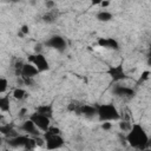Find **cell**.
Instances as JSON below:
<instances>
[{"mask_svg":"<svg viewBox=\"0 0 151 151\" xmlns=\"http://www.w3.org/2000/svg\"><path fill=\"white\" fill-rule=\"evenodd\" d=\"M98 45L100 47H104V48H107V50L117 51L119 48V44L114 38H99Z\"/></svg>","mask_w":151,"mask_h":151,"instance_id":"cell-13","label":"cell"},{"mask_svg":"<svg viewBox=\"0 0 151 151\" xmlns=\"http://www.w3.org/2000/svg\"><path fill=\"white\" fill-rule=\"evenodd\" d=\"M105 0H91L92 5H101V2H104Z\"/></svg>","mask_w":151,"mask_h":151,"instance_id":"cell-23","label":"cell"},{"mask_svg":"<svg viewBox=\"0 0 151 151\" xmlns=\"http://www.w3.org/2000/svg\"><path fill=\"white\" fill-rule=\"evenodd\" d=\"M96 18H97L98 21L107 22V21H110V20L112 19V13H110V12H107V11H100V12L97 13Z\"/></svg>","mask_w":151,"mask_h":151,"instance_id":"cell-16","label":"cell"},{"mask_svg":"<svg viewBox=\"0 0 151 151\" xmlns=\"http://www.w3.org/2000/svg\"><path fill=\"white\" fill-rule=\"evenodd\" d=\"M111 123L110 122H103V124H101V129L103 130H110L111 129Z\"/></svg>","mask_w":151,"mask_h":151,"instance_id":"cell-22","label":"cell"},{"mask_svg":"<svg viewBox=\"0 0 151 151\" xmlns=\"http://www.w3.org/2000/svg\"><path fill=\"white\" fill-rule=\"evenodd\" d=\"M147 65L151 66V51H150V53L147 54Z\"/></svg>","mask_w":151,"mask_h":151,"instance_id":"cell-25","label":"cell"},{"mask_svg":"<svg viewBox=\"0 0 151 151\" xmlns=\"http://www.w3.org/2000/svg\"><path fill=\"white\" fill-rule=\"evenodd\" d=\"M13 97L18 100H22L26 97V91L24 88H15L13 91Z\"/></svg>","mask_w":151,"mask_h":151,"instance_id":"cell-18","label":"cell"},{"mask_svg":"<svg viewBox=\"0 0 151 151\" xmlns=\"http://www.w3.org/2000/svg\"><path fill=\"white\" fill-rule=\"evenodd\" d=\"M28 32H29V28H28L27 25H24V26L20 28V34H21V35H26V34H28Z\"/></svg>","mask_w":151,"mask_h":151,"instance_id":"cell-21","label":"cell"},{"mask_svg":"<svg viewBox=\"0 0 151 151\" xmlns=\"http://www.w3.org/2000/svg\"><path fill=\"white\" fill-rule=\"evenodd\" d=\"M112 93H113L114 96H117V97H120V98H132L136 92H134V90H132L131 87L116 84V85L112 87Z\"/></svg>","mask_w":151,"mask_h":151,"instance_id":"cell-9","label":"cell"},{"mask_svg":"<svg viewBox=\"0 0 151 151\" xmlns=\"http://www.w3.org/2000/svg\"><path fill=\"white\" fill-rule=\"evenodd\" d=\"M7 86H8V81H7V79L4 78V77H1V78H0V93H5Z\"/></svg>","mask_w":151,"mask_h":151,"instance_id":"cell-19","label":"cell"},{"mask_svg":"<svg viewBox=\"0 0 151 151\" xmlns=\"http://www.w3.org/2000/svg\"><path fill=\"white\" fill-rule=\"evenodd\" d=\"M38 73H39V70L37 68V66L34 64L29 63V61L24 64L22 67H21V71H20V76L22 78H28V79L34 78Z\"/></svg>","mask_w":151,"mask_h":151,"instance_id":"cell-10","label":"cell"},{"mask_svg":"<svg viewBox=\"0 0 151 151\" xmlns=\"http://www.w3.org/2000/svg\"><path fill=\"white\" fill-rule=\"evenodd\" d=\"M125 138H126V142L129 143V145L137 150L146 149L149 146V142H150L149 136H147L146 131L144 130V127L137 123L132 124V126L127 131V134Z\"/></svg>","mask_w":151,"mask_h":151,"instance_id":"cell-1","label":"cell"},{"mask_svg":"<svg viewBox=\"0 0 151 151\" xmlns=\"http://www.w3.org/2000/svg\"><path fill=\"white\" fill-rule=\"evenodd\" d=\"M29 118L34 122V124L38 126V129L40 131L45 132V131H47L50 129V123H51V118L50 117H47L45 114H41V113L35 111L29 116Z\"/></svg>","mask_w":151,"mask_h":151,"instance_id":"cell-5","label":"cell"},{"mask_svg":"<svg viewBox=\"0 0 151 151\" xmlns=\"http://www.w3.org/2000/svg\"><path fill=\"white\" fill-rule=\"evenodd\" d=\"M107 74L110 76V78L113 83H119L127 78V76L124 71L123 64H118L116 66H110L107 70Z\"/></svg>","mask_w":151,"mask_h":151,"instance_id":"cell-7","label":"cell"},{"mask_svg":"<svg viewBox=\"0 0 151 151\" xmlns=\"http://www.w3.org/2000/svg\"><path fill=\"white\" fill-rule=\"evenodd\" d=\"M28 61L34 64L39 70V72H45V71H48L50 68V64L42 53H34L28 55Z\"/></svg>","mask_w":151,"mask_h":151,"instance_id":"cell-6","label":"cell"},{"mask_svg":"<svg viewBox=\"0 0 151 151\" xmlns=\"http://www.w3.org/2000/svg\"><path fill=\"white\" fill-rule=\"evenodd\" d=\"M20 129L24 131V132H26L27 134H29V136H33V137H38L39 134H40V130L38 129V126L34 124V122L31 119V118H28L27 120H25L21 125H20Z\"/></svg>","mask_w":151,"mask_h":151,"instance_id":"cell-11","label":"cell"},{"mask_svg":"<svg viewBox=\"0 0 151 151\" xmlns=\"http://www.w3.org/2000/svg\"><path fill=\"white\" fill-rule=\"evenodd\" d=\"M46 46H48L53 50H57L58 52H64L66 48V40L61 35L55 34V35H52L47 39Z\"/></svg>","mask_w":151,"mask_h":151,"instance_id":"cell-8","label":"cell"},{"mask_svg":"<svg viewBox=\"0 0 151 151\" xmlns=\"http://www.w3.org/2000/svg\"><path fill=\"white\" fill-rule=\"evenodd\" d=\"M110 5V0H105L104 2H101V6L103 7H106V6H109Z\"/></svg>","mask_w":151,"mask_h":151,"instance_id":"cell-26","label":"cell"},{"mask_svg":"<svg viewBox=\"0 0 151 151\" xmlns=\"http://www.w3.org/2000/svg\"><path fill=\"white\" fill-rule=\"evenodd\" d=\"M147 77H149V72H144V73H143V76L140 77V81H142V80H144V79H146Z\"/></svg>","mask_w":151,"mask_h":151,"instance_id":"cell-24","label":"cell"},{"mask_svg":"<svg viewBox=\"0 0 151 151\" xmlns=\"http://www.w3.org/2000/svg\"><path fill=\"white\" fill-rule=\"evenodd\" d=\"M7 144L11 147L14 149H25V150H31L37 145L35 138L29 137V134L27 136H22V134H18L15 137L8 138Z\"/></svg>","mask_w":151,"mask_h":151,"instance_id":"cell-3","label":"cell"},{"mask_svg":"<svg viewBox=\"0 0 151 151\" xmlns=\"http://www.w3.org/2000/svg\"><path fill=\"white\" fill-rule=\"evenodd\" d=\"M97 117L99 122H114L120 118V114L113 104H101L97 106Z\"/></svg>","mask_w":151,"mask_h":151,"instance_id":"cell-2","label":"cell"},{"mask_svg":"<svg viewBox=\"0 0 151 151\" xmlns=\"http://www.w3.org/2000/svg\"><path fill=\"white\" fill-rule=\"evenodd\" d=\"M35 111L39 112V113H41V114H45V116H47V117H50V118H52V114H53V107H52L51 104H48V105H47V104L40 105V106L37 107Z\"/></svg>","mask_w":151,"mask_h":151,"instance_id":"cell-15","label":"cell"},{"mask_svg":"<svg viewBox=\"0 0 151 151\" xmlns=\"http://www.w3.org/2000/svg\"><path fill=\"white\" fill-rule=\"evenodd\" d=\"M46 5H47L48 7H51V6H53V2H52V1H47V2H46Z\"/></svg>","mask_w":151,"mask_h":151,"instance_id":"cell-27","label":"cell"},{"mask_svg":"<svg viewBox=\"0 0 151 151\" xmlns=\"http://www.w3.org/2000/svg\"><path fill=\"white\" fill-rule=\"evenodd\" d=\"M76 112H78V114H83L86 118H92L94 116H97V106H91V105H79L76 109Z\"/></svg>","mask_w":151,"mask_h":151,"instance_id":"cell-12","label":"cell"},{"mask_svg":"<svg viewBox=\"0 0 151 151\" xmlns=\"http://www.w3.org/2000/svg\"><path fill=\"white\" fill-rule=\"evenodd\" d=\"M0 132H1V134H4V136L7 137V138H12V137L18 136V132H17V131L14 130V127H13L12 125H9V124L1 125Z\"/></svg>","mask_w":151,"mask_h":151,"instance_id":"cell-14","label":"cell"},{"mask_svg":"<svg viewBox=\"0 0 151 151\" xmlns=\"http://www.w3.org/2000/svg\"><path fill=\"white\" fill-rule=\"evenodd\" d=\"M131 126H132V124H130L129 122H125V120H123V122L119 123L120 130H123V131H125V132H127V131L131 129Z\"/></svg>","mask_w":151,"mask_h":151,"instance_id":"cell-20","label":"cell"},{"mask_svg":"<svg viewBox=\"0 0 151 151\" xmlns=\"http://www.w3.org/2000/svg\"><path fill=\"white\" fill-rule=\"evenodd\" d=\"M44 139H45L46 147L48 150L60 149L64 145V138L60 136V133H55V134L44 133Z\"/></svg>","mask_w":151,"mask_h":151,"instance_id":"cell-4","label":"cell"},{"mask_svg":"<svg viewBox=\"0 0 151 151\" xmlns=\"http://www.w3.org/2000/svg\"><path fill=\"white\" fill-rule=\"evenodd\" d=\"M0 111L1 112H8L9 111V97L8 96L0 97Z\"/></svg>","mask_w":151,"mask_h":151,"instance_id":"cell-17","label":"cell"}]
</instances>
